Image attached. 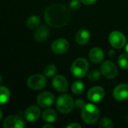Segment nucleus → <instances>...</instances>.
Masks as SVG:
<instances>
[{
    "instance_id": "f257e3e1",
    "label": "nucleus",
    "mask_w": 128,
    "mask_h": 128,
    "mask_svg": "<svg viewBox=\"0 0 128 128\" xmlns=\"http://www.w3.org/2000/svg\"><path fill=\"white\" fill-rule=\"evenodd\" d=\"M70 18L71 12L69 9L62 4H51L45 10V22L52 27H63L69 22Z\"/></svg>"
},
{
    "instance_id": "f03ea898",
    "label": "nucleus",
    "mask_w": 128,
    "mask_h": 128,
    "mask_svg": "<svg viewBox=\"0 0 128 128\" xmlns=\"http://www.w3.org/2000/svg\"><path fill=\"white\" fill-rule=\"evenodd\" d=\"M81 117L86 124H94L97 122L100 117L99 109L93 104H87L82 108Z\"/></svg>"
},
{
    "instance_id": "7ed1b4c3",
    "label": "nucleus",
    "mask_w": 128,
    "mask_h": 128,
    "mask_svg": "<svg viewBox=\"0 0 128 128\" xmlns=\"http://www.w3.org/2000/svg\"><path fill=\"white\" fill-rule=\"evenodd\" d=\"M89 68L88 62L83 58L76 59L72 64L71 72L77 78H82L85 76Z\"/></svg>"
},
{
    "instance_id": "20e7f679",
    "label": "nucleus",
    "mask_w": 128,
    "mask_h": 128,
    "mask_svg": "<svg viewBox=\"0 0 128 128\" xmlns=\"http://www.w3.org/2000/svg\"><path fill=\"white\" fill-rule=\"evenodd\" d=\"M56 105L57 110L60 112L66 114L72 112L75 104L72 98L70 95L64 94L59 96V98L57 100Z\"/></svg>"
},
{
    "instance_id": "39448f33",
    "label": "nucleus",
    "mask_w": 128,
    "mask_h": 128,
    "mask_svg": "<svg viewBox=\"0 0 128 128\" xmlns=\"http://www.w3.org/2000/svg\"><path fill=\"white\" fill-rule=\"evenodd\" d=\"M47 84L46 78L41 74H34L29 76L27 80L28 86L34 90H40L45 87Z\"/></svg>"
},
{
    "instance_id": "423d86ee",
    "label": "nucleus",
    "mask_w": 128,
    "mask_h": 128,
    "mask_svg": "<svg viewBox=\"0 0 128 128\" xmlns=\"http://www.w3.org/2000/svg\"><path fill=\"white\" fill-rule=\"evenodd\" d=\"M109 40L111 45L116 49L123 47L126 44L125 36L123 33L118 31H114L111 32L109 36Z\"/></svg>"
},
{
    "instance_id": "0eeeda50",
    "label": "nucleus",
    "mask_w": 128,
    "mask_h": 128,
    "mask_svg": "<svg viewBox=\"0 0 128 128\" xmlns=\"http://www.w3.org/2000/svg\"><path fill=\"white\" fill-rule=\"evenodd\" d=\"M101 74L109 79L115 78L118 74V68L112 62L106 61L101 65Z\"/></svg>"
},
{
    "instance_id": "6e6552de",
    "label": "nucleus",
    "mask_w": 128,
    "mask_h": 128,
    "mask_svg": "<svg viewBox=\"0 0 128 128\" xmlns=\"http://www.w3.org/2000/svg\"><path fill=\"white\" fill-rule=\"evenodd\" d=\"M3 127L5 128H23L25 127V122L19 116H10L5 119Z\"/></svg>"
},
{
    "instance_id": "1a4fd4ad",
    "label": "nucleus",
    "mask_w": 128,
    "mask_h": 128,
    "mask_svg": "<svg viewBox=\"0 0 128 128\" xmlns=\"http://www.w3.org/2000/svg\"><path fill=\"white\" fill-rule=\"evenodd\" d=\"M54 102V96L50 92H41L37 98L38 104L43 108H47L53 105Z\"/></svg>"
},
{
    "instance_id": "9d476101",
    "label": "nucleus",
    "mask_w": 128,
    "mask_h": 128,
    "mask_svg": "<svg viewBox=\"0 0 128 128\" xmlns=\"http://www.w3.org/2000/svg\"><path fill=\"white\" fill-rule=\"evenodd\" d=\"M69 47V42L64 38H59L54 40L51 45V50L54 53L63 54L66 52Z\"/></svg>"
},
{
    "instance_id": "9b49d317",
    "label": "nucleus",
    "mask_w": 128,
    "mask_h": 128,
    "mask_svg": "<svg viewBox=\"0 0 128 128\" xmlns=\"http://www.w3.org/2000/svg\"><path fill=\"white\" fill-rule=\"evenodd\" d=\"M105 96V90L100 86H95L88 92V98L91 102H99Z\"/></svg>"
},
{
    "instance_id": "f8f14e48",
    "label": "nucleus",
    "mask_w": 128,
    "mask_h": 128,
    "mask_svg": "<svg viewBox=\"0 0 128 128\" xmlns=\"http://www.w3.org/2000/svg\"><path fill=\"white\" fill-rule=\"evenodd\" d=\"M52 85L54 88L60 92H66L68 89L67 80L61 75H57L53 79Z\"/></svg>"
},
{
    "instance_id": "ddd939ff",
    "label": "nucleus",
    "mask_w": 128,
    "mask_h": 128,
    "mask_svg": "<svg viewBox=\"0 0 128 128\" xmlns=\"http://www.w3.org/2000/svg\"><path fill=\"white\" fill-rule=\"evenodd\" d=\"M114 98L119 101L125 100L128 98V85L120 84L117 86L113 91Z\"/></svg>"
},
{
    "instance_id": "4468645a",
    "label": "nucleus",
    "mask_w": 128,
    "mask_h": 128,
    "mask_svg": "<svg viewBox=\"0 0 128 128\" xmlns=\"http://www.w3.org/2000/svg\"><path fill=\"white\" fill-rule=\"evenodd\" d=\"M40 116H41V110L36 106H31L28 107L24 112V117L26 120L29 122H33L37 121L39 118Z\"/></svg>"
},
{
    "instance_id": "2eb2a0df",
    "label": "nucleus",
    "mask_w": 128,
    "mask_h": 128,
    "mask_svg": "<svg viewBox=\"0 0 128 128\" xmlns=\"http://www.w3.org/2000/svg\"><path fill=\"white\" fill-rule=\"evenodd\" d=\"M50 34V31L48 28L45 26H41L37 28L34 37L36 41L38 42H43L48 39Z\"/></svg>"
},
{
    "instance_id": "dca6fc26",
    "label": "nucleus",
    "mask_w": 128,
    "mask_h": 128,
    "mask_svg": "<svg viewBox=\"0 0 128 128\" xmlns=\"http://www.w3.org/2000/svg\"><path fill=\"white\" fill-rule=\"evenodd\" d=\"M89 58L91 61L95 64L100 63L104 58V52L102 49L99 47H94L89 52Z\"/></svg>"
},
{
    "instance_id": "f3484780",
    "label": "nucleus",
    "mask_w": 128,
    "mask_h": 128,
    "mask_svg": "<svg viewBox=\"0 0 128 128\" xmlns=\"http://www.w3.org/2000/svg\"><path fill=\"white\" fill-rule=\"evenodd\" d=\"M91 38V33L87 29H81L79 30L76 35H75V40L78 44L81 45L86 44Z\"/></svg>"
},
{
    "instance_id": "a211bd4d",
    "label": "nucleus",
    "mask_w": 128,
    "mask_h": 128,
    "mask_svg": "<svg viewBox=\"0 0 128 128\" xmlns=\"http://www.w3.org/2000/svg\"><path fill=\"white\" fill-rule=\"evenodd\" d=\"M42 118L45 122L48 123H53L54 122L57 118V112L51 109L45 110L42 113Z\"/></svg>"
},
{
    "instance_id": "6ab92c4d",
    "label": "nucleus",
    "mask_w": 128,
    "mask_h": 128,
    "mask_svg": "<svg viewBox=\"0 0 128 128\" xmlns=\"http://www.w3.org/2000/svg\"><path fill=\"white\" fill-rule=\"evenodd\" d=\"M10 91L5 86H0V105L7 103L10 98Z\"/></svg>"
},
{
    "instance_id": "aec40b11",
    "label": "nucleus",
    "mask_w": 128,
    "mask_h": 128,
    "mask_svg": "<svg viewBox=\"0 0 128 128\" xmlns=\"http://www.w3.org/2000/svg\"><path fill=\"white\" fill-rule=\"evenodd\" d=\"M26 26L31 29L37 28L40 24V18L38 16H35V15L31 16L26 20Z\"/></svg>"
},
{
    "instance_id": "412c9836",
    "label": "nucleus",
    "mask_w": 128,
    "mask_h": 128,
    "mask_svg": "<svg viewBox=\"0 0 128 128\" xmlns=\"http://www.w3.org/2000/svg\"><path fill=\"white\" fill-rule=\"evenodd\" d=\"M84 89V83L80 80H76L72 86V91L75 94H81Z\"/></svg>"
},
{
    "instance_id": "4be33fe9",
    "label": "nucleus",
    "mask_w": 128,
    "mask_h": 128,
    "mask_svg": "<svg viewBox=\"0 0 128 128\" xmlns=\"http://www.w3.org/2000/svg\"><path fill=\"white\" fill-rule=\"evenodd\" d=\"M57 70V67L55 65L49 64V65L45 67V68L44 70V74L47 77H51L56 74Z\"/></svg>"
},
{
    "instance_id": "5701e85b",
    "label": "nucleus",
    "mask_w": 128,
    "mask_h": 128,
    "mask_svg": "<svg viewBox=\"0 0 128 128\" xmlns=\"http://www.w3.org/2000/svg\"><path fill=\"white\" fill-rule=\"evenodd\" d=\"M118 62L122 69H128V55L121 54L118 58Z\"/></svg>"
},
{
    "instance_id": "b1692460",
    "label": "nucleus",
    "mask_w": 128,
    "mask_h": 128,
    "mask_svg": "<svg viewBox=\"0 0 128 128\" xmlns=\"http://www.w3.org/2000/svg\"><path fill=\"white\" fill-rule=\"evenodd\" d=\"M100 127L103 128H113V123L111 119L108 118H103L100 122Z\"/></svg>"
},
{
    "instance_id": "393cba45",
    "label": "nucleus",
    "mask_w": 128,
    "mask_h": 128,
    "mask_svg": "<svg viewBox=\"0 0 128 128\" xmlns=\"http://www.w3.org/2000/svg\"><path fill=\"white\" fill-rule=\"evenodd\" d=\"M100 78V72L97 70H92L88 74V79L91 81H97Z\"/></svg>"
},
{
    "instance_id": "a878e982",
    "label": "nucleus",
    "mask_w": 128,
    "mask_h": 128,
    "mask_svg": "<svg viewBox=\"0 0 128 128\" xmlns=\"http://www.w3.org/2000/svg\"><path fill=\"white\" fill-rule=\"evenodd\" d=\"M81 2L80 0H72L69 4V7L72 10H78L81 7Z\"/></svg>"
},
{
    "instance_id": "bb28decb",
    "label": "nucleus",
    "mask_w": 128,
    "mask_h": 128,
    "mask_svg": "<svg viewBox=\"0 0 128 128\" xmlns=\"http://www.w3.org/2000/svg\"><path fill=\"white\" fill-rule=\"evenodd\" d=\"M75 106L78 107V108H83L84 107V106L85 105V104H84V101L83 100H81V99H78L76 101H75Z\"/></svg>"
},
{
    "instance_id": "cd10ccee",
    "label": "nucleus",
    "mask_w": 128,
    "mask_h": 128,
    "mask_svg": "<svg viewBox=\"0 0 128 128\" xmlns=\"http://www.w3.org/2000/svg\"><path fill=\"white\" fill-rule=\"evenodd\" d=\"M81 3L85 4H92L96 2L97 0H80Z\"/></svg>"
},
{
    "instance_id": "c85d7f7f",
    "label": "nucleus",
    "mask_w": 128,
    "mask_h": 128,
    "mask_svg": "<svg viewBox=\"0 0 128 128\" xmlns=\"http://www.w3.org/2000/svg\"><path fill=\"white\" fill-rule=\"evenodd\" d=\"M66 128H81V126L79 124H77V123H73V124H70L69 125L66 126Z\"/></svg>"
},
{
    "instance_id": "c756f323",
    "label": "nucleus",
    "mask_w": 128,
    "mask_h": 128,
    "mask_svg": "<svg viewBox=\"0 0 128 128\" xmlns=\"http://www.w3.org/2000/svg\"><path fill=\"white\" fill-rule=\"evenodd\" d=\"M109 56L113 57V56L115 55V50H110V51L109 52Z\"/></svg>"
},
{
    "instance_id": "7c9ffc66",
    "label": "nucleus",
    "mask_w": 128,
    "mask_h": 128,
    "mask_svg": "<svg viewBox=\"0 0 128 128\" xmlns=\"http://www.w3.org/2000/svg\"><path fill=\"white\" fill-rule=\"evenodd\" d=\"M52 128V125H51V124H46V125H44L43 126V128Z\"/></svg>"
},
{
    "instance_id": "2f4dec72",
    "label": "nucleus",
    "mask_w": 128,
    "mask_h": 128,
    "mask_svg": "<svg viewBox=\"0 0 128 128\" xmlns=\"http://www.w3.org/2000/svg\"><path fill=\"white\" fill-rule=\"evenodd\" d=\"M2 110L0 109V121L2 120Z\"/></svg>"
},
{
    "instance_id": "473e14b6",
    "label": "nucleus",
    "mask_w": 128,
    "mask_h": 128,
    "mask_svg": "<svg viewBox=\"0 0 128 128\" xmlns=\"http://www.w3.org/2000/svg\"><path fill=\"white\" fill-rule=\"evenodd\" d=\"M125 50H126V52H127V54H128V43H127V44L126 45V48H125Z\"/></svg>"
},
{
    "instance_id": "72a5a7b5",
    "label": "nucleus",
    "mask_w": 128,
    "mask_h": 128,
    "mask_svg": "<svg viewBox=\"0 0 128 128\" xmlns=\"http://www.w3.org/2000/svg\"><path fill=\"white\" fill-rule=\"evenodd\" d=\"M1 80H2V78H1V76H0V82H1Z\"/></svg>"
}]
</instances>
